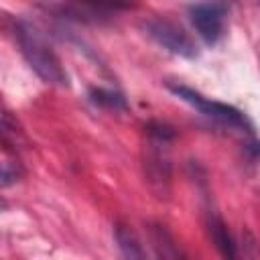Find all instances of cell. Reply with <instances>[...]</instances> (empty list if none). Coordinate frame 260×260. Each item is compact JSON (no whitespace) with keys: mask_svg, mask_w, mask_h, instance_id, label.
<instances>
[{"mask_svg":"<svg viewBox=\"0 0 260 260\" xmlns=\"http://www.w3.org/2000/svg\"><path fill=\"white\" fill-rule=\"evenodd\" d=\"M14 39L18 43L20 53L26 59L28 67L45 83L59 85V87H67L69 85V75H67L65 67H63L61 59L57 57L53 47L47 43V39L43 37V32L35 24H30L26 20H16Z\"/></svg>","mask_w":260,"mask_h":260,"instance_id":"1","label":"cell"},{"mask_svg":"<svg viewBox=\"0 0 260 260\" xmlns=\"http://www.w3.org/2000/svg\"><path fill=\"white\" fill-rule=\"evenodd\" d=\"M167 89L173 95H177L181 102L189 104L191 108H195L197 112H201L205 118H209L213 122H219V124L232 126V128H244V130L250 128L246 116L234 106H228V104H221V102H213V100L201 95L199 91H195V89H191L187 85H181V83H167Z\"/></svg>","mask_w":260,"mask_h":260,"instance_id":"2","label":"cell"},{"mask_svg":"<svg viewBox=\"0 0 260 260\" xmlns=\"http://www.w3.org/2000/svg\"><path fill=\"white\" fill-rule=\"evenodd\" d=\"M144 30L165 51H169L173 55H179V57H185V59L197 57V45H195V41L181 26H177L175 22L154 18V20H148L144 24Z\"/></svg>","mask_w":260,"mask_h":260,"instance_id":"3","label":"cell"},{"mask_svg":"<svg viewBox=\"0 0 260 260\" xmlns=\"http://www.w3.org/2000/svg\"><path fill=\"white\" fill-rule=\"evenodd\" d=\"M189 18L197 35L207 43L215 45L225 32V8L219 4H197L189 8Z\"/></svg>","mask_w":260,"mask_h":260,"instance_id":"4","label":"cell"},{"mask_svg":"<svg viewBox=\"0 0 260 260\" xmlns=\"http://www.w3.org/2000/svg\"><path fill=\"white\" fill-rule=\"evenodd\" d=\"M205 228H207V234L213 242V246L217 248V252L225 258H234L236 256V248H234V242H232V236L223 223V219L215 213H207V219H205Z\"/></svg>","mask_w":260,"mask_h":260,"instance_id":"5","label":"cell"},{"mask_svg":"<svg viewBox=\"0 0 260 260\" xmlns=\"http://www.w3.org/2000/svg\"><path fill=\"white\" fill-rule=\"evenodd\" d=\"M116 242H118V246H120V250H122V254L126 258H144V250L140 248L136 236L130 230L120 225L116 230Z\"/></svg>","mask_w":260,"mask_h":260,"instance_id":"6","label":"cell"},{"mask_svg":"<svg viewBox=\"0 0 260 260\" xmlns=\"http://www.w3.org/2000/svg\"><path fill=\"white\" fill-rule=\"evenodd\" d=\"M91 102L102 106V108H110V110H118V108H126L124 104V98L116 91H110V89H91Z\"/></svg>","mask_w":260,"mask_h":260,"instance_id":"7","label":"cell"},{"mask_svg":"<svg viewBox=\"0 0 260 260\" xmlns=\"http://www.w3.org/2000/svg\"><path fill=\"white\" fill-rule=\"evenodd\" d=\"M250 152H252L256 158H260V142H254V144H250Z\"/></svg>","mask_w":260,"mask_h":260,"instance_id":"8","label":"cell"}]
</instances>
